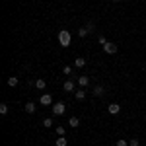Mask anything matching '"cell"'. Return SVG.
<instances>
[{
    "label": "cell",
    "instance_id": "1",
    "mask_svg": "<svg viewBox=\"0 0 146 146\" xmlns=\"http://www.w3.org/2000/svg\"><path fill=\"white\" fill-rule=\"evenodd\" d=\"M100 43H101V49H103L107 55H115V53H117V49H119L113 41H107L105 37H100Z\"/></svg>",
    "mask_w": 146,
    "mask_h": 146
},
{
    "label": "cell",
    "instance_id": "2",
    "mask_svg": "<svg viewBox=\"0 0 146 146\" xmlns=\"http://www.w3.org/2000/svg\"><path fill=\"white\" fill-rule=\"evenodd\" d=\"M70 41H72V35H70V31H68V29H60V31H58V45L66 49V47L70 45Z\"/></svg>",
    "mask_w": 146,
    "mask_h": 146
},
{
    "label": "cell",
    "instance_id": "3",
    "mask_svg": "<svg viewBox=\"0 0 146 146\" xmlns=\"http://www.w3.org/2000/svg\"><path fill=\"white\" fill-rule=\"evenodd\" d=\"M51 111H53V115L60 117L62 113L66 111V103H64V101H56L55 105H51Z\"/></svg>",
    "mask_w": 146,
    "mask_h": 146
},
{
    "label": "cell",
    "instance_id": "4",
    "mask_svg": "<svg viewBox=\"0 0 146 146\" xmlns=\"http://www.w3.org/2000/svg\"><path fill=\"white\" fill-rule=\"evenodd\" d=\"M94 29H96V27H94V23H88V25H84V27H80V29H78V35H80V37H86V35L92 33Z\"/></svg>",
    "mask_w": 146,
    "mask_h": 146
},
{
    "label": "cell",
    "instance_id": "5",
    "mask_svg": "<svg viewBox=\"0 0 146 146\" xmlns=\"http://www.w3.org/2000/svg\"><path fill=\"white\" fill-rule=\"evenodd\" d=\"M39 103H41V105H53V98H51L49 94H43V96L39 98Z\"/></svg>",
    "mask_w": 146,
    "mask_h": 146
},
{
    "label": "cell",
    "instance_id": "6",
    "mask_svg": "<svg viewBox=\"0 0 146 146\" xmlns=\"http://www.w3.org/2000/svg\"><path fill=\"white\" fill-rule=\"evenodd\" d=\"M107 111L111 113V115H117V113L121 111V105H119V103H109V105H107Z\"/></svg>",
    "mask_w": 146,
    "mask_h": 146
},
{
    "label": "cell",
    "instance_id": "7",
    "mask_svg": "<svg viewBox=\"0 0 146 146\" xmlns=\"http://www.w3.org/2000/svg\"><path fill=\"white\" fill-rule=\"evenodd\" d=\"M35 107H37V105H35L33 101H27V103L23 105V109H25V113H29V115H31V113H35Z\"/></svg>",
    "mask_w": 146,
    "mask_h": 146
},
{
    "label": "cell",
    "instance_id": "8",
    "mask_svg": "<svg viewBox=\"0 0 146 146\" xmlns=\"http://www.w3.org/2000/svg\"><path fill=\"white\" fill-rule=\"evenodd\" d=\"M84 66H86V58L76 56V58H74V68H84Z\"/></svg>",
    "mask_w": 146,
    "mask_h": 146
},
{
    "label": "cell",
    "instance_id": "9",
    "mask_svg": "<svg viewBox=\"0 0 146 146\" xmlns=\"http://www.w3.org/2000/svg\"><path fill=\"white\" fill-rule=\"evenodd\" d=\"M62 90L64 92H74V80H66L62 84Z\"/></svg>",
    "mask_w": 146,
    "mask_h": 146
},
{
    "label": "cell",
    "instance_id": "10",
    "mask_svg": "<svg viewBox=\"0 0 146 146\" xmlns=\"http://www.w3.org/2000/svg\"><path fill=\"white\" fill-rule=\"evenodd\" d=\"M74 100L84 101V100H86V90H76V92H74Z\"/></svg>",
    "mask_w": 146,
    "mask_h": 146
},
{
    "label": "cell",
    "instance_id": "11",
    "mask_svg": "<svg viewBox=\"0 0 146 146\" xmlns=\"http://www.w3.org/2000/svg\"><path fill=\"white\" fill-rule=\"evenodd\" d=\"M78 84L82 86V88H88V86H90V76H80Z\"/></svg>",
    "mask_w": 146,
    "mask_h": 146
},
{
    "label": "cell",
    "instance_id": "12",
    "mask_svg": "<svg viewBox=\"0 0 146 146\" xmlns=\"http://www.w3.org/2000/svg\"><path fill=\"white\" fill-rule=\"evenodd\" d=\"M78 125H80V119H78V117H74V115H72V117L68 119V127H70V129H76Z\"/></svg>",
    "mask_w": 146,
    "mask_h": 146
},
{
    "label": "cell",
    "instance_id": "13",
    "mask_svg": "<svg viewBox=\"0 0 146 146\" xmlns=\"http://www.w3.org/2000/svg\"><path fill=\"white\" fill-rule=\"evenodd\" d=\"M94 96H98V98H101V96H103V94H105V88H103V86H94Z\"/></svg>",
    "mask_w": 146,
    "mask_h": 146
},
{
    "label": "cell",
    "instance_id": "14",
    "mask_svg": "<svg viewBox=\"0 0 146 146\" xmlns=\"http://www.w3.org/2000/svg\"><path fill=\"white\" fill-rule=\"evenodd\" d=\"M33 84H35V88H39V90H45V88H47V82L43 78H37Z\"/></svg>",
    "mask_w": 146,
    "mask_h": 146
},
{
    "label": "cell",
    "instance_id": "15",
    "mask_svg": "<svg viewBox=\"0 0 146 146\" xmlns=\"http://www.w3.org/2000/svg\"><path fill=\"white\" fill-rule=\"evenodd\" d=\"M55 146H68V140H66V136H58L55 140Z\"/></svg>",
    "mask_w": 146,
    "mask_h": 146
},
{
    "label": "cell",
    "instance_id": "16",
    "mask_svg": "<svg viewBox=\"0 0 146 146\" xmlns=\"http://www.w3.org/2000/svg\"><path fill=\"white\" fill-rule=\"evenodd\" d=\"M18 84H20V80H18V76H10V78H8V86H10V88H16Z\"/></svg>",
    "mask_w": 146,
    "mask_h": 146
},
{
    "label": "cell",
    "instance_id": "17",
    "mask_svg": "<svg viewBox=\"0 0 146 146\" xmlns=\"http://www.w3.org/2000/svg\"><path fill=\"white\" fill-rule=\"evenodd\" d=\"M43 127H45V129H51V127H53V119H51V117H45V119H43Z\"/></svg>",
    "mask_w": 146,
    "mask_h": 146
},
{
    "label": "cell",
    "instance_id": "18",
    "mask_svg": "<svg viewBox=\"0 0 146 146\" xmlns=\"http://www.w3.org/2000/svg\"><path fill=\"white\" fill-rule=\"evenodd\" d=\"M64 135H66V129H64L62 125H58V127H56V136H64Z\"/></svg>",
    "mask_w": 146,
    "mask_h": 146
},
{
    "label": "cell",
    "instance_id": "19",
    "mask_svg": "<svg viewBox=\"0 0 146 146\" xmlns=\"http://www.w3.org/2000/svg\"><path fill=\"white\" fill-rule=\"evenodd\" d=\"M72 72H74V66H68V64H66V66L62 68V74H66V76H70Z\"/></svg>",
    "mask_w": 146,
    "mask_h": 146
},
{
    "label": "cell",
    "instance_id": "20",
    "mask_svg": "<svg viewBox=\"0 0 146 146\" xmlns=\"http://www.w3.org/2000/svg\"><path fill=\"white\" fill-rule=\"evenodd\" d=\"M8 113V103H0V115H6Z\"/></svg>",
    "mask_w": 146,
    "mask_h": 146
},
{
    "label": "cell",
    "instance_id": "21",
    "mask_svg": "<svg viewBox=\"0 0 146 146\" xmlns=\"http://www.w3.org/2000/svg\"><path fill=\"white\" fill-rule=\"evenodd\" d=\"M115 146H129V140H125V138H119Z\"/></svg>",
    "mask_w": 146,
    "mask_h": 146
},
{
    "label": "cell",
    "instance_id": "22",
    "mask_svg": "<svg viewBox=\"0 0 146 146\" xmlns=\"http://www.w3.org/2000/svg\"><path fill=\"white\" fill-rule=\"evenodd\" d=\"M138 144H140L138 138H131V140H129V146H138Z\"/></svg>",
    "mask_w": 146,
    "mask_h": 146
},
{
    "label": "cell",
    "instance_id": "23",
    "mask_svg": "<svg viewBox=\"0 0 146 146\" xmlns=\"http://www.w3.org/2000/svg\"><path fill=\"white\" fill-rule=\"evenodd\" d=\"M113 2H121V0H113Z\"/></svg>",
    "mask_w": 146,
    "mask_h": 146
}]
</instances>
